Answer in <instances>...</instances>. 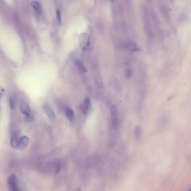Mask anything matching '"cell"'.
Instances as JSON below:
<instances>
[{"instance_id": "ba28073f", "label": "cell", "mask_w": 191, "mask_h": 191, "mask_svg": "<svg viewBox=\"0 0 191 191\" xmlns=\"http://www.w3.org/2000/svg\"><path fill=\"white\" fill-rule=\"evenodd\" d=\"M90 106V101L89 98H86L83 102V104L81 105V110L83 113L85 115H87L88 113V111Z\"/></svg>"}, {"instance_id": "30bf717a", "label": "cell", "mask_w": 191, "mask_h": 191, "mask_svg": "<svg viewBox=\"0 0 191 191\" xmlns=\"http://www.w3.org/2000/svg\"><path fill=\"white\" fill-rule=\"evenodd\" d=\"M127 48L128 51L132 52H135L140 50V48L138 47V46L136 43L133 42L128 43L127 45Z\"/></svg>"}, {"instance_id": "e0dca14e", "label": "cell", "mask_w": 191, "mask_h": 191, "mask_svg": "<svg viewBox=\"0 0 191 191\" xmlns=\"http://www.w3.org/2000/svg\"><path fill=\"white\" fill-rule=\"evenodd\" d=\"M132 75V71L131 69H128L126 71V77L127 79H129Z\"/></svg>"}, {"instance_id": "ac0fdd59", "label": "cell", "mask_w": 191, "mask_h": 191, "mask_svg": "<svg viewBox=\"0 0 191 191\" xmlns=\"http://www.w3.org/2000/svg\"><path fill=\"white\" fill-rule=\"evenodd\" d=\"M75 191H81V188H77V189H76V190H75Z\"/></svg>"}, {"instance_id": "2e32d148", "label": "cell", "mask_w": 191, "mask_h": 191, "mask_svg": "<svg viewBox=\"0 0 191 191\" xmlns=\"http://www.w3.org/2000/svg\"><path fill=\"white\" fill-rule=\"evenodd\" d=\"M55 167H56V172L57 173H58L61 169V163L58 161L56 163V165H55Z\"/></svg>"}, {"instance_id": "9c48e42d", "label": "cell", "mask_w": 191, "mask_h": 191, "mask_svg": "<svg viewBox=\"0 0 191 191\" xmlns=\"http://www.w3.org/2000/svg\"><path fill=\"white\" fill-rule=\"evenodd\" d=\"M66 115L68 120H69L70 122H73L74 118H75V114L74 112L71 108L70 107H67L66 109Z\"/></svg>"}, {"instance_id": "4fadbf2b", "label": "cell", "mask_w": 191, "mask_h": 191, "mask_svg": "<svg viewBox=\"0 0 191 191\" xmlns=\"http://www.w3.org/2000/svg\"><path fill=\"white\" fill-rule=\"evenodd\" d=\"M141 134H142V130H141L140 126H137L134 130V136L137 140H139L141 138Z\"/></svg>"}, {"instance_id": "d6986e66", "label": "cell", "mask_w": 191, "mask_h": 191, "mask_svg": "<svg viewBox=\"0 0 191 191\" xmlns=\"http://www.w3.org/2000/svg\"><path fill=\"white\" fill-rule=\"evenodd\" d=\"M189 191H191V188L190 189V190H189Z\"/></svg>"}, {"instance_id": "3957f363", "label": "cell", "mask_w": 191, "mask_h": 191, "mask_svg": "<svg viewBox=\"0 0 191 191\" xmlns=\"http://www.w3.org/2000/svg\"><path fill=\"white\" fill-rule=\"evenodd\" d=\"M111 123L114 127H116L118 123V117L117 109L115 105H113L111 107Z\"/></svg>"}, {"instance_id": "7a4b0ae2", "label": "cell", "mask_w": 191, "mask_h": 191, "mask_svg": "<svg viewBox=\"0 0 191 191\" xmlns=\"http://www.w3.org/2000/svg\"><path fill=\"white\" fill-rule=\"evenodd\" d=\"M8 186L9 191H21L19 187L17 176L15 174H12L8 176Z\"/></svg>"}, {"instance_id": "9a60e30c", "label": "cell", "mask_w": 191, "mask_h": 191, "mask_svg": "<svg viewBox=\"0 0 191 191\" xmlns=\"http://www.w3.org/2000/svg\"><path fill=\"white\" fill-rule=\"evenodd\" d=\"M10 105L11 109H14L15 107V102L14 100V98L12 97H11L10 99Z\"/></svg>"}, {"instance_id": "7c38bea8", "label": "cell", "mask_w": 191, "mask_h": 191, "mask_svg": "<svg viewBox=\"0 0 191 191\" xmlns=\"http://www.w3.org/2000/svg\"><path fill=\"white\" fill-rule=\"evenodd\" d=\"M75 64L81 71H82L84 73L87 72V69L86 67L80 60H76L75 61Z\"/></svg>"}, {"instance_id": "8992f818", "label": "cell", "mask_w": 191, "mask_h": 191, "mask_svg": "<svg viewBox=\"0 0 191 191\" xmlns=\"http://www.w3.org/2000/svg\"><path fill=\"white\" fill-rule=\"evenodd\" d=\"M20 137H19L18 134L15 132L13 134V135L11 137V141H10V145L12 149H18V144H19V141Z\"/></svg>"}, {"instance_id": "6da1fadb", "label": "cell", "mask_w": 191, "mask_h": 191, "mask_svg": "<svg viewBox=\"0 0 191 191\" xmlns=\"http://www.w3.org/2000/svg\"><path fill=\"white\" fill-rule=\"evenodd\" d=\"M80 48L82 51L87 50L90 46V37L87 33H82L80 34L79 39Z\"/></svg>"}, {"instance_id": "277c9868", "label": "cell", "mask_w": 191, "mask_h": 191, "mask_svg": "<svg viewBox=\"0 0 191 191\" xmlns=\"http://www.w3.org/2000/svg\"><path fill=\"white\" fill-rule=\"evenodd\" d=\"M29 138L26 136H23L22 137H20L19 138V144H18V149H24L26 148L29 143Z\"/></svg>"}, {"instance_id": "8fae6325", "label": "cell", "mask_w": 191, "mask_h": 191, "mask_svg": "<svg viewBox=\"0 0 191 191\" xmlns=\"http://www.w3.org/2000/svg\"><path fill=\"white\" fill-rule=\"evenodd\" d=\"M31 5H32L33 8H34V10L39 14H41L42 12V8L40 6V3L36 1H32L31 2Z\"/></svg>"}, {"instance_id": "52a82bcc", "label": "cell", "mask_w": 191, "mask_h": 191, "mask_svg": "<svg viewBox=\"0 0 191 191\" xmlns=\"http://www.w3.org/2000/svg\"><path fill=\"white\" fill-rule=\"evenodd\" d=\"M20 110L23 114L26 116L27 118L30 117V109L29 106L25 103H22L20 106Z\"/></svg>"}, {"instance_id": "5bb4252c", "label": "cell", "mask_w": 191, "mask_h": 191, "mask_svg": "<svg viewBox=\"0 0 191 191\" xmlns=\"http://www.w3.org/2000/svg\"><path fill=\"white\" fill-rule=\"evenodd\" d=\"M57 20L58 25H61L62 23V18H61V14L60 10L57 11Z\"/></svg>"}, {"instance_id": "5b68a950", "label": "cell", "mask_w": 191, "mask_h": 191, "mask_svg": "<svg viewBox=\"0 0 191 191\" xmlns=\"http://www.w3.org/2000/svg\"><path fill=\"white\" fill-rule=\"evenodd\" d=\"M43 110L46 114V115L48 116V118L52 120H55L56 119V116L55 113L53 110L49 106H48L47 104H44L43 106Z\"/></svg>"}]
</instances>
